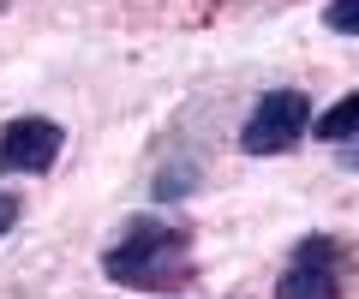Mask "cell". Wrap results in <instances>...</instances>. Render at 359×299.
<instances>
[{"mask_svg":"<svg viewBox=\"0 0 359 299\" xmlns=\"http://www.w3.org/2000/svg\"><path fill=\"white\" fill-rule=\"evenodd\" d=\"M341 168H353V174H359V138L347 144V156H341Z\"/></svg>","mask_w":359,"mask_h":299,"instance_id":"9","label":"cell"},{"mask_svg":"<svg viewBox=\"0 0 359 299\" xmlns=\"http://www.w3.org/2000/svg\"><path fill=\"white\" fill-rule=\"evenodd\" d=\"M276 299H359V263L353 246L335 234H306L276 275Z\"/></svg>","mask_w":359,"mask_h":299,"instance_id":"2","label":"cell"},{"mask_svg":"<svg viewBox=\"0 0 359 299\" xmlns=\"http://www.w3.org/2000/svg\"><path fill=\"white\" fill-rule=\"evenodd\" d=\"M306 126H311L306 90H264L252 120L240 126V150L245 156H282V150H294L306 138Z\"/></svg>","mask_w":359,"mask_h":299,"instance_id":"3","label":"cell"},{"mask_svg":"<svg viewBox=\"0 0 359 299\" xmlns=\"http://www.w3.org/2000/svg\"><path fill=\"white\" fill-rule=\"evenodd\" d=\"M6 6H13V0H0V13H6Z\"/></svg>","mask_w":359,"mask_h":299,"instance_id":"10","label":"cell"},{"mask_svg":"<svg viewBox=\"0 0 359 299\" xmlns=\"http://www.w3.org/2000/svg\"><path fill=\"white\" fill-rule=\"evenodd\" d=\"M13 228H18V197L0 192V234H13Z\"/></svg>","mask_w":359,"mask_h":299,"instance_id":"8","label":"cell"},{"mask_svg":"<svg viewBox=\"0 0 359 299\" xmlns=\"http://www.w3.org/2000/svg\"><path fill=\"white\" fill-rule=\"evenodd\" d=\"M323 30H335V36H359V0H330V6H323Z\"/></svg>","mask_w":359,"mask_h":299,"instance_id":"6","label":"cell"},{"mask_svg":"<svg viewBox=\"0 0 359 299\" xmlns=\"http://www.w3.org/2000/svg\"><path fill=\"white\" fill-rule=\"evenodd\" d=\"M102 275L138 293H180L198 281V258H192V228L162 216H132L126 234L102 251Z\"/></svg>","mask_w":359,"mask_h":299,"instance_id":"1","label":"cell"},{"mask_svg":"<svg viewBox=\"0 0 359 299\" xmlns=\"http://www.w3.org/2000/svg\"><path fill=\"white\" fill-rule=\"evenodd\" d=\"M311 132H318L323 144H353L359 138V90H347L330 114H318V126H311Z\"/></svg>","mask_w":359,"mask_h":299,"instance_id":"5","label":"cell"},{"mask_svg":"<svg viewBox=\"0 0 359 299\" xmlns=\"http://www.w3.org/2000/svg\"><path fill=\"white\" fill-rule=\"evenodd\" d=\"M192 186H198V168L186 162V168H174V174H162V180H156V204H168V197H180V192H192Z\"/></svg>","mask_w":359,"mask_h":299,"instance_id":"7","label":"cell"},{"mask_svg":"<svg viewBox=\"0 0 359 299\" xmlns=\"http://www.w3.org/2000/svg\"><path fill=\"white\" fill-rule=\"evenodd\" d=\"M66 150V132L42 114L6 120L0 126V174H48Z\"/></svg>","mask_w":359,"mask_h":299,"instance_id":"4","label":"cell"}]
</instances>
